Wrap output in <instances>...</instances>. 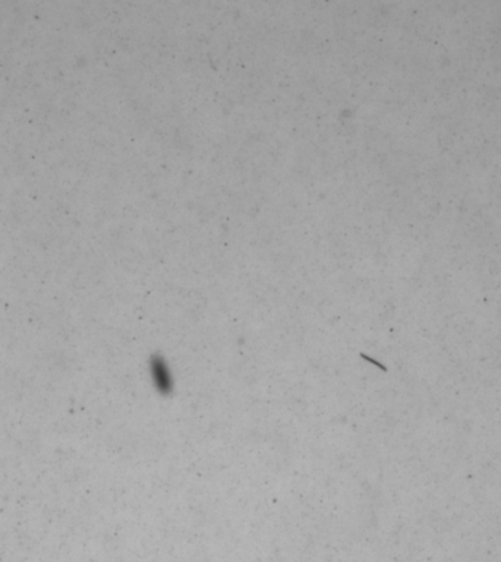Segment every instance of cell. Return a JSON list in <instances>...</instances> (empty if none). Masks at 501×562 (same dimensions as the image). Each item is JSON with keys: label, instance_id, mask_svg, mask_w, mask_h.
Here are the masks:
<instances>
[{"label": "cell", "instance_id": "obj_1", "mask_svg": "<svg viewBox=\"0 0 501 562\" xmlns=\"http://www.w3.org/2000/svg\"><path fill=\"white\" fill-rule=\"evenodd\" d=\"M151 374L154 385L160 394H170V391L173 388V383L172 376H170V370L162 357H154L151 360Z\"/></svg>", "mask_w": 501, "mask_h": 562}]
</instances>
